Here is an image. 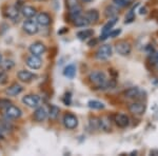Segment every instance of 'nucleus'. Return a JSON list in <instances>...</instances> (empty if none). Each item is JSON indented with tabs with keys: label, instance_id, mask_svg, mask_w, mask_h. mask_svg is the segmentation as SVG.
<instances>
[{
	"label": "nucleus",
	"instance_id": "f03ea898",
	"mask_svg": "<svg viewBox=\"0 0 158 156\" xmlns=\"http://www.w3.org/2000/svg\"><path fill=\"white\" fill-rule=\"evenodd\" d=\"M128 110L131 114L136 115V116H141V115H143L146 113L147 104H146V102H143L141 100H136L129 104Z\"/></svg>",
	"mask_w": 158,
	"mask_h": 156
},
{
	"label": "nucleus",
	"instance_id": "7c9ffc66",
	"mask_svg": "<svg viewBox=\"0 0 158 156\" xmlns=\"http://www.w3.org/2000/svg\"><path fill=\"white\" fill-rule=\"evenodd\" d=\"M113 3L115 4L117 7H126L129 6L130 2L128 0H113Z\"/></svg>",
	"mask_w": 158,
	"mask_h": 156
},
{
	"label": "nucleus",
	"instance_id": "4468645a",
	"mask_svg": "<svg viewBox=\"0 0 158 156\" xmlns=\"http://www.w3.org/2000/svg\"><path fill=\"white\" fill-rule=\"evenodd\" d=\"M17 76H18V79L22 82H31V81L35 80V78H37V76L35 74H33L30 71H25V70H21L17 73Z\"/></svg>",
	"mask_w": 158,
	"mask_h": 156
},
{
	"label": "nucleus",
	"instance_id": "cd10ccee",
	"mask_svg": "<svg viewBox=\"0 0 158 156\" xmlns=\"http://www.w3.org/2000/svg\"><path fill=\"white\" fill-rule=\"evenodd\" d=\"M14 62H13V60H6L3 63H2V70L4 71H11L13 68H14Z\"/></svg>",
	"mask_w": 158,
	"mask_h": 156
},
{
	"label": "nucleus",
	"instance_id": "7ed1b4c3",
	"mask_svg": "<svg viewBox=\"0 0 158 156\" xmlns=\"http://www.w3.org/2000/svg\"><path fill=\"white\" fill-rule=\"evenodd\" d=\"M113 55V48L110 44H102L101 47H99V48L96 52V58L100 61H106L110 59Z\"/></svg>",
	"mask_w": 158,
	"mask_h": 156
},
{
	"label": "nucleus",
	"instance_id": "aec40b11",
	"mask_svg": "<svg viewBox=\"0 0 158 156\" xmlns=\"http://www.w3.org/2000/svg\"><path fill=\"white\" fill-rule=\"evenodd\" d=\"M85 16L86 17V19L89 20L90 23H96L99 20V12L95 9H92L85 13Z\"/></svg>",
	"mask_w": 158,
	"mask_h": 156
},
{
	"label": "nucleus",
	"instance_id": "20e7f679",
	"mask_svg": "<svg viewBox=\"0 0 158 156\" xmlns=\"http://www.w3.org/2000/svg\"><path fill=\"white\" fill-rule=\"evenodd\" d=\"M115 51L120 56H129L132 53V44L128 40H119L115 44Z\"/></svg>",
	"mask_w": 158,
	"mask_h": 156
},
{
	"label": "nucleus",
	"instance_id": "2f4dec72",
	"mask_svg": "<svg viewBox=\"0 0 158 156\" xmlns=\"http://www.w3.org/2000/svg\"><path fill=\"white\" fill-rule=\"evenodd\" d=\"M79 1L78 0H67V6L69 7V10H72L74 7L79 6Z\"/></svg>",
	"mask_w": 158,
	"mask_h": 156
},
{
	"label": "nucleus",
	"instance_id": "a878e982",
	"mask_svg": "<svg viewBox=\"0 0 158 156\" xmlns=\"http://www.w3.org/2000/svg\"><path fill=\"white\" fill-rule=\"evenodd\" d=\"M59 112H60V109L58 108L57 106L51 104L49 107V111H48V116H49L51 119H56L59 116Z\"/></svg>",
	"mask_w": 158,
	"mask_h": 156
},
{
	"label": "nucleus",
	"instance_id": "39448f33",
	"mask_svg": "<svg viewBox=\"0 0 158 156\" xmlns=\"http://www.w3.org/2000/svg\"><path fill=\"white\" fill-rule=\"evenodd\" d=\"M62 124L68 130H74L78 127V118L72 113H67L63 115Z\"/></svg>",
	"mask_w": 158,
	"mask_h": 156
},
{
	"label": "nucleus",
	"instance_id": "b1692460",
	"mask_svg": "<svg viewBox=\"0 0 158 156\" xmlns=\"http://www.w3.org/2000/svg\"><path fill=\"white\" fill-rule=\"evenodd\" d=\"M63 75L69 79H73L76 75V66L74 65H69L68 66H65Z\"/></svg>",
	"mask_w": 158,
	"mask_h": 156
},
{
	"label": "nucleus",
	"instance_id": "c756f323",
	"mask_svg": "<svg viewBox=\"0 0 158 156\" xmlns=\"http://www.w3.org/2000/svg\"><path fill=\"white\" fill-rule=\"evenodd\" d=\"M7 82V74L6 71L0 70V86H3Z\"/></svg>",
	"mask_w": 158,
	"mask_h": 156
},
{
	"label": "nucleus",
	"instance_id": "4c0bfd02",
	"mask_svg": "<svg viewBox=\"0 0 158 156\" xmlns=\"http://www.w3.org/2000/svg\"><path fill=\"white\" fill-rule=\"evenodd\" d=\"M147 11V10H146V7H143V9H141V10H140V14H146V12Z\"/></svg>",
	"mask_w": 158,
	"mask_h": 156
},
{
	"label": "nucleus",
	"instance_id": "dca6fc26",
	"mask_svg": "<svg viewBox=\"0 0 158 156\" xmlns=\"http://www.w3.org/2000/svg\"><path fill=\"white\" fill-rule=\"evenodd\" d=\"M48 117V111L45 110L43 107H37L36 110L34 112V115H33V118H34L35 121L37 122H42L47 119Z\"/></svg>",
	"mask_w": 158,
	"mask_h": 156
},
{
	"label": "nucleus",
	"instance_id": "473e14b6",
	"mask_svg": "<svg viewBox=\"0 0 158 156\" xmlns=\"http://www.w3.org/2000/svg\"><path fill=\"white\" fill-rule=\"evenodd\" d=\"M12 102L9 100V99H0V109L1 110H6L7 107L11 106Z\"/></svg>",
	"mask_w": 158,
	"mask_h": 156
},
{
	"label": "nucleus",
	"instance_id": "2eb2a0df",
	"mask_svg": "<svg viewBox=\"0 0 158 156\" xmlns=\"http://www.w3.org/2000/svg\"><path fill=\"white\" fill-rule=\"evenodd\" d=\"M36 22L38 25H41V27H48V25L51 24L52 22V18L48 13L45 12H41L36 16Z\"/></svg>",
	"mask_w": 158,
	"mask_h": 156
},
{
	"label": "nucleus",
	"instance_id": "bb28decb",
	"mask_svg": "<svg viewBox=\"0 0 158 156\" xmlns=\"http://www.w3.org/2000/svg\"><path fill=\"white\" fill-rule=\"evenodd\" d=\"M88 107L92 110H103L106 106L99 100H90L88 102Z\"/></svg>",
	"mask_w": 158,
	"mask_h": 156
},
{
	"label": "nucleus",
	"instance_id": "f8f14e48",
	"mask_svg": "<svg viewBox=\"0 0 158 156\" xmlns=\"http://www.w3.org/2000/svg\"><path fill=\"white\" fill-rule=\"evenodd\" d=\"M29 50H30L31 54L36 55V56H41L42 54H44L45 51H47V47L44 45V43L37 41V42L32 43V44L30 45Z\"/></svg>",
	"mask_w": 158,
	"mask_h": 156
},
{
	"label": "nucleus",
	"instance_id": "72a5a7b5",
	"mask_svg": "<svg viewBox=\"0 0 158 156\" xmlns=\"http://www.w3.org/2000/svg\"><path fill=\"white\" fill-rule=\"evenodd\" d=\"M120 33H121V30L120 29H117V30H111L109 32V37H111V38H115V37H118L119 35H120Z\"/></svg>",
	"mask_w": 158,
	"mask_h": 156
},
{
	"label": "nucleus",
	"instance_id": "6e6552de",
	"mask_svg": "<svg viewBox=\"0 0 158 156\" xmlns=\"http://www.w3.org/2000/svg\"><path fill=\"white\" fill-rule=\"evenodd\" d=\"M22 27H23V31L27 34L29 35H35L39 32V27H38V23L34 20L27 19L25 20L22 24Z\"/></svg>",
	"mask_w": 158,
	"mask_h": 156
},
{
	"label": "nucleus",
	"instance_id": "f3484780",
	"mask_svg": "<svg viewBox=\"0 0 158 156\" xmlns=\"http://www.w3.org/2000/svg\"><path fill=\"white\" fill-rule=\"evenodd\" d=\"M23 91V88H22V86H20L19 83H13L11 86H9V88L6 90V94L7 96H17L19 95L21 92Z\"/></svg>",
	"mask_w": 158,
	"mask_h": 156
},
{
	"label": "nucleus",
	"instance_id": "9b49d317",
	"mask_svg": "<svg viewBox=\"0 0 158 156\" xmlns=\"http://www.w3.org/2000/svg\"><path fill=\"white\" fill-rule=\"evenodd\" d=\"M117 21H118V17H113V18H110V20L106 22V24L103 25V29H102V32H101V35H100V40H106V38L109 37V32L112 30V27H114Z\"/></svg>",
	"mask_w": 158,
	"mask_h": 156
},
{
	"label": "nucleus",
	"instance_id": "ea45409f",
	"mask_svg": "<svg viewBox=\"0 0 158 156\" xmlns=\"http://www.w3.org/2000/svg\"><path fill=\"white\" fill-rule=\"evenodd\" d=\"M1 61H2V55L0 54V63H1Z\"/></svg>",
	"mask_w": 158,
	"mask_h": 156
},
{
	"label": "nucleus",
	"instance_id": "58836bf2",
	"mask_svg": "<svg viewBox=\"0 0 158 156\" xmlns=\"http://www.w3.org/2000/svg\"><path fill=\"white\" fill-rule=\"evenodd\" d=\"M82 2H85V3H90V2H92L93 0H81Z\"/></svg>",
	"mask_w": 158,
	"mask_h": 156
},
{
	"label": "nucleus",
	"instance_id": "6ab92c4d",
	"mask_svg": "<svg viewBox=\"0 0 158 156\" xmlns=\"http://www.w3.org/2000/svg\"><path fill=\"white\" fill-rule=\"evenodd\" d=\"M20 10L17 6H9L6 11V16L11 20H16L20 16Z\"/></svg>",
	"mask_w": 158,
	"mask_h": 156
},
{
	"label": "nucleus",
	"instance_id": "c9c22d12",
	"mask_svg": "<svg viewBox=\"0 0 158 156\" xmlns=\"http://www.w3.org/2000/svg\"><path fill=\"white\" fill-rule=\"evenodd\" d=\"M98 42V40L97 39H92V40H90V41L88 42V44H89V47H94V45H96V43Z\"/></svg>",
	"mask_w": 158,
	"mask_h": 156
},
{
	"label": "nucleus",
	"instance_id": "412c9836",
	"mask_svg": "<svg viewBox=\"0 0 158 156\" xmlns=\"http://www.w3.org/2000/svg\"><path fill=\"white\" fill-rule=\"evenodd\" d=\"M22 15L25 17V18L27 19H31L33 18V17H35L37 15V12H36V9L33 6H22L21 11Z\"/></svg>",
	"mask_w": 158,
	"mask_h": 156
},
{
	"label": "nucleus",
	"instance_id": "0eeeda50",
	"mask_svg": "<svg viewBox=\"0 0 158 156\" xmlns=\"http://www.w3.org/2000/svg\"><path fill=\"white\" fill-rule=\"evenodd\" d=\"M4 115L7 119H18L19 117H21L22 111L20 110L18 107L11 104L7 108L4 110Z\"/></svg>",
	"mask_w": 158,
	"mask_h": 156
},
{
	"label": "nucleus",
	"instance_id": "4be33fe9",
	"mask_svg": "<svg viewBox=\"0 0 158 156\" xmlns=\"http://www.w3.org/2000/svg\"><path fill=\"white\" fill-rule=\"evenodd\" d=\"M72 21H73L74 25H75V27H88L89 24H91L90 22H89V20L86 19V17L82 16V15L76 17V18L73 19Z\"/></svg>",
	"mask_w": 158,
	"mask_h": 156
},
{
	"label": "nucleus",
	"instance_id": "f257e3e1",
	"mask_svg": "<svg viewBox=\"0 0 158 156\" xmlns=\"http://www.w3.org/2000/svg\"><path fill=\"white\" fill-rule=\"evenodd\" d=\"M88 79L96 89H98V90H101L103 84L108 80L106 75L102 71H93V72H91L89 74Z\"/></svg>",
	"mask_w": 158,
	"mask_h": 156
},
{
	"label": "nucleus",
	"instance_id": "5701e85b",
	"mask_svg": "<svg viewBox=\"0 0 158 156\" xmlns=\"http://www.w3.org/2000/svg\"><path fill=\"white\" fill-rule=\"evenodd\" d=\"M93 36H94V31L90 30V29H85V30H82V31H79V32L77 33V37L80 40L91 39V38L93 37Z\"/></svg>",
	"mask_w": 158,
	"mask_h": 156
},
{
	"label": "nucleus",
	"instance_id": "393cba45",
	"mask_svg": "<svg viewBox=\"0 0 158 156\" xmlns=\"http://www.w3.org/2000/svg\"><path fill=\"white\" fill-rule=\"evenodd\" d=\"M104 15L106 18H113V17H117L118 15V10L114 6H108L104 10Z\"/></svg>",
	"mask_w": 158,
	"mask_h": 156
},
{
	"label": "nucleus",
	"instance_id": "1a4fd4ad",
	"mask_svg": "<svg viewBox=\"0 0 158 156\" xmlns=\"http://www.w3.org/2000/svg\"><path fill=\"white\" fill-rule=\"evenodd\" d=\"M27 65L32 70H39L42 65V60L40 58V56L36 55H30L27 58Z\"/></svg>",
	"mask_w": 158,
	"mask_h": 156
},
{
	"label": "nucleus",
	"instance_id": "423d86ee",
	"mask_svg": "<svg viewBox=\"0 0 158 156\" xmlns=\"http://www.w3.org/2000/svg\"><path fill=\"white\" fill-rule=\"evenodd\" d=\"M114 122L120 129H126V128H128L130 126V117L127 114L117 113L114 116Z\"/></svg>",
	"mask_w": 158,
	"mask_h": 156
},
{
	"label": "nucleus",
	"instance_id": "c85d7f7f",
	"mask_svg": "<svg viewBox=\"0 0 158 156\" xmlns=\"http://www.w3.org/2000/svg\"><path fill=\"white\" fill-rule=\"evenodd\" d=\"M134 10H135V7H133V9H132L131 11L126 15V21H124V23H130V22H132L135 19Z\"/></svg>",
	"mask_w": 158,
	"mask_h": 156
},
{
	"label": "nucleus",
	"instance_id": "a19ab883",
	"mask_svg": "<svg viewBox=\"0 0 158 156\" xmlns=\"http://www.w3.org/2000/svg\"><path fill=\"white\" fill-rule=\"evenodd\" d=\"M128 1H129V2H133L134 0H128Z\"/></svg>",
	"mask_w": 158,
	"mask_h": 156
},
{
	"label": "nucleus",
	"instance_id": "f704fd0d",
	"mask_svg": "<svg viewBox=\"0 0 158 156\" xmlns=\"http://www.w3.org/2000/svg\"><path fill=\"white\" fill-rule=\"evenodd\" d=\"M63 102H64L67 106H70L71 104V94H65L64 95V98H63Z\"/></svg>",
	"mask_w": 158,
	"mask_h": 156
},
{
	"label": "nucleus",
	"instance_id": "ddd939ff",
	"mask_svg": "<svg viewBox=\"0 0 158 156\" xmlns=\"http://www.w3.org/2000/svg\"><path fill=\"white\" fill-rule=\"evenodd\" d=\"M140 94H141V91H140L138 86H131V88L127 89L123 92V96L127 99H136V100H138Z\"/></svg>",
	"mask_w": 158,
	"mask_h": 156
},
{
	"label": "nucleus",
	"instance_id": "e433bc0d",
	"mask_svg": "<svg viewBox=\"0 0 158 156\" xmlns=\"http://www.w3.org/2000/svg\"><path fill=\"white\" fill-rule=\"evenodd\" d=\"M150 154H152V155H158V150H151Z\"/></svg>",
	"mask_w": 158,
	"mask_h": 156
},
{
	"label": "nucleus",
	"instance_id": "a211bd4d",
	"mask_svg": "<svg viewBox=\"0 0 158 156\" xmlns=\"http://www.w3.org/2000/svg\"><path fill=\"white\" fill-rule=\"evenodd\" d=\"M99 129L104 132H111L112 130V122L108 116H104L99 118Z\"/></svg>",
	"mask_w": 158,
	"mask_h": 156
},
{
	"label": "nucleus",
	"instance_id": "9d476101",
	"mask_svg": "<svg viewBox=\"0 0 158 156\" xmlns=\"http://www.w3.org/2000/svg\"><path fill=\"white\" fill-rule=\"evenodd\" d=\"M22 102L27 106L29 108H37L39 107L40 103V98L39 96L37 95H33V94H29V95H25L23 98H22Z\"/></svg>",
	"mask_w": 158,
	"mask_h": 156
}]
</instances>
